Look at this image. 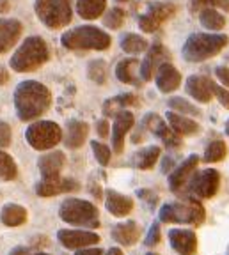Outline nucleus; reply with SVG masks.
<instances>
[{"label": "nucleus", "instance_id": "nucleus-1", "mask_svg": "<svg viewBox=\"0 0 229 255\" xmlns=\"http://www.w3.org/2000/svg\"><path fill=\"white\" fill-rule=\"evenodd\" d=\"M52 103V92L36 80H25L14 91V107L21 121H32L43 116Z\"/></svg>", "mask_w": 229, "mask_h": 255}, {"label": "nucleus", "instance_id": "nucleus-2", "mask_svg": "<svg viewBox=\"0 0 229 255\" xmlns=\"http://www.w3.org/2000/svg\"><path fill=\"white\" fill-rule=\"evenodd\" d=\"M229 43V37L226 34H206L197 32L192 34L183 44V59L187 62H205L212 59L217 53H221Z\"/></svg>", "mask_w": 229, "mask_h": 255}, {"label": "nucleus", "instance_id": "nucleus-3", "mask_svg": "<svg viewBox=\"0 0 229 255\" xmlns=\"http://www.w3.org/2000/svg\"><path fill=\"white\" fill-rule=\"evenodd\" d=\"M48 44L44 43L43 37H27L21 43V46L14 52V55L11 57V68L18 73L36 71L48 60Z\"/></svg>", "mask_w": 229, "mask_h": 255}, {"label": "nucleus", "instance_id": "nucleus-4", "mask_svg": "<svg viewBox=\"0 0 229 255\" xmlns=\"http://www.w3.org/2000/svg\"><path fill=\"white\" fill-rule=\"evenodd\" d=\"M60 43L68 50H98V52H103L110 46L112 39L101 28L84 25V27H76L64 32L60 37Z\"/></svg>", "mask_w": 229, "mask_h": 255}, {"label": "nucleus", "instance_id": "nucleus-5", "mask_svg": "<svg viewBox=\"0 0 229 255\" xmlns=\"http://www.w3.org/2000/svg\"><path fill=\"white\" fill-rule=\"evenodd\" d=\"M206 211L199 200H183V202L164 204L160 207V222L164 223H189L201 225L205 222Z\"/></svg>", "mask_w": 229, "mask_h": 255}, {"label": "nucleus", "instance_id": "nucleus-6", "mask_svg": "<svg viewBox=\"0 0 229 255\" xmlns=\"http://www.w3.org/2000/svg\"><path fill=\"white\" fill-rule=\"evenodd\" d=\"M59 216L62 222L69 225H85V227H98V209L93 202L82 199H66L59 207Z\"/></svg>", "mask_w": 229, "mask_h": 255}, {"label": "nucleus", "instance_id": "nucleus-7", "mask_svg": "<svg viewBox=\"0 0 229 255\" xmlns=\"http://www.w3.org/2000/svg\"><path fill=\"white\" fill-rule=\"evenodd\" d=\"M34 9L48 28H62L71 21V0H36Z\"/></svg>", "mask_w": 229, "mask_h": 255}, {"label": "nucleus", "instance_id": "nucleus-8", "mask_svg": "<svg viewBox=\"0 0 229 255\" xmlns=\"http://www.w3.org/2000/svg\"><path fill=\"white\" fill-rule=\"evenodd\" d=\"M28 145L36 151H46V149L55 147L57 143L62 140V129L57 123L52 121H37L30 124L25 131Z\"/></svg>", "mask_w": 229, "mask_h": 255}, {"label": "nucleus", "instance_id": "nucleus-9", "mask_svg": "<svg viewBox=\"0 0 229 255\" xmlns=\"http://www.w3.org/2000/svg\"><path fill=\"white\" fill-rule=\"evenodd\" d=\"M176 14V5L173 2H155L148 5V11L137 18V23L142 32L153 34L157 32L167 20Z\"/></svg>", "mask_w": 229, "mask_h": 255}, {"label": "nucleus", "instance_id": "nucleus-10", "mask_svg": "<svg viewBox=\"0 0 229 255\" xmlns=\"http://www.w3.org/2000/svg\"><path fill=\"white\" fill-rule=\"evenodd\" d=\"M221 186V174L215 168H208L203 172H194L192 179L189 183L190 193L199 199H212Z\"/></svg>", "mask_w": 229, "mask_h": 255}, {"label": "nucleus", "instance_id": "nucleus-11", "mask_svg": "<svg viewBox=\"0 0 229 255\" xmlns=\"http://www.w3.org/2000/svg\"><path fill=\"white\" fill-rule=\"evenodd\" d=\"M142 126L148 128L149 131L155 133L158 138H162V142L167 147H180L181 145V136L174 131L173 128L167 126V123L162 117H158L157 114H148L146 119L142 121Z\"/></svg>", "mask_w": 229, "mask_h": 255}, {"label": "nucleus", "instance_id": "nucleus-12", "mask_svg": "<svg viewBox=\"0 0 229 255\" xmlns=\"http://www.w3.org/2000/svg\"><path fill=\"white\" fill-rule=\"evenodd\" d=\"M57 239L62 247L69 248V250H78V248L100 243V236L91 231H68V229H64V231L57 232Z\"/></svg>", "mask_w": 229, "mask_h": 255}, {"label": "nucleus", "instance_id": "nucleus-13", "mask_svg": "<svg viewBox=\"0 0 229 255\" xmlns=\"http://www.w3.org/2000/svg\"><path fill=\"white\" fill-rule=\"evenodd\" d=\"M135 124V117H133L132 112L121 110L119 114L114 116V124H112V145L114 151L117 154L123 152L125 149V136L128 135V131Z\"/></svg>", "mask_w": 229, "mask_h": 255}, {"label": "nucleus", "instance_id": "nucleus-14", "mask_svg": "<svg viewBox=\"0 0 229 255\" xmlns=\"http://www.w3.org/2000/svg\"><path fill=\"white\" fill-rule=\"evenodd\" d=\"M197 165H199V158L196 154H190L189 158L176 168V170L171 174L169 177V186L174 193H181V191L185 190L189 186L190 179H192L194 172H196Z\"/></svg>", "mask_w": 229, "mask_h": 255}, {"label": "nucleus", "instance_id": "nucleus-15", "mask_svg": "<svg viewBox=\"0 0 229 255\" xmlns=\"http://www.w3.org/2000/svg\"><path fill=\"white\" fill-rule=\"evenodd\" d=\"M171 247L180 255H194L197 252V236L189 229H173L169 231Z\"/></svg>", "mask_w": 229, "mask_h": 255}, {"label": "nucleus", "instance_id": "nucleus-16", "mask_svg": "<svg viewBox=\"0 0 229 255\" xmlns=\"http://www.w3.org/2000/svg\"><path fill=\"white\" fill-rule=\"evenodd\" d=\"M167 59H169V53H167V50H165L160 43L153 44V46L149 48V52H148V55H146V59L142 60V64H141L142 80H146V82H148V80H151L153 75L157 73V69L160 68L162 64H164Z\"/></svg>", "mask_w": 229, "mask_h": 255}, {"label": "nucleus", "instance_id": "nucleus-17", "mask_svg": "<svg viewBox=\"0 0 229 255\" xmlns=\"http://www.w3.org/2000/svg\"><path fill=\"white\" fill-rule=\"evenodd\" d=\"M78 183L75 179H60V177H53V179H43L37 183L36 193L39 197H53L59 193H66V191H75L78 190Z\"/></svg>", "mask_w": 229, "mask_h": 255}, {"label": "nucleus", "instance_id": "nucleus-18", "mask_svg": "<svg viewBox=\"0 0 229 255\" xmlns=\"http://www.w3.org/2000/svg\"><path fill=\"white\" fill-rule=\"evenodd\" d=\"M185 89H187V92L192 96L194 100L199 101V103H210L212 98H213L212 80L206 78V76H201V75L189 76Z\"/></svg>", "mask_w": 229, "mask_h": 255}, {"label": "nucleus", "instance_id": "nucleus-19", "mask_svg": "<svg viewBox=\"0 0 229 255\" xmlns=\"http://www.w3.org/2000/svg\"><path fill=\"white\" fill-rule=\"evenodd\" d=\"M157 87L160 92H173L180 87L181 84V73L174 68L173 64L169 62H164L160 68L157 69Z\"/></svg>", "mask_w": 229, "mask_h": 255}, {"label": "nucleus", "instance_id": "nucleus-20", "mask_svg": "<svg viewBox=\"0 0 229 255\" xmlns=\"http://www.w3.org/2000/svg\"><path fill=\"white\" fill-rule=\"evenodd\" d=\"M66 163V156L62 151H52L48 154H44L37 161V167L43 175V179H53V177H59L60 170Z\"/></svg>", "mask_w": 229, "mask_h": 255}, {"label": "nucleus", "instance_id": "nucleus-21", "mask_svg": "<svg viewBox=\"0 0 229 255\" xmlns=\"http://www.w3.org/2000/svg\"><path fill=\"white\" fill-rule=\"evenodd\" d=\"M105 207L107 211L114 216H126L132 213L133 209V200L128 195H123V193H117L116 190H107L105 193Z\"/></svg>", "mask_w": 229, "mask_h": 255}, {"label": "nucleus", "instance_id": "nucleus-22", "mask_svg": "<svg viewBox=\"0 0 229 255\" xmlns=\"http://www.w3.org/2000/svg\"><path fill=\"white\" fill-rule=\"evenodd\" d=\"M21 36V23L18 20H0V53L11 50Z\"/></svg>", "mask_w": 229, "mask_h": 255}, {"label": "nucleus", "instance_id": "nucleus-23", "mask_svg": "<svg viewBox=\"0 0 229 255\" xmlns=\"http://www.w3.org/2000/svg\"><path fill=\"white\" fill-rule=\"evenodd\" d=\"M112 238H114V241H117L119 245L132 247V245H135L137 241H139V238H141V227H139L135 222L117 223L116 227L112 229Z\"/></svg>", "mask_w": 229, "mask_h": 255}, {"label": "nucleus", "instance_id": "nucleus-24", "mask_svg": "<svg viewBox=\"0 0 229 255\" xmlns=\"http://www.w3.org/2000/svg\"><path fill=\"white\" fill-rule=\"evenodd\" d=\"M167 123H169V126L173 128L180 136L196 135V133H199V129H201V126H199L196 121L181 116V114H176V112H173V110L167 112Z\"/></svg>", "mask_w": 229, "mask_h": 255}, {"label": "nucleus", "instance_id": "nucleus-25", "mask_svg": "<svg viewBox=\"0 0 229 255\" xmlns=\"http://www.w3.org/2000/svg\"><path fill=\"white\" fill-rule=\"evenodd\" d=\"M89 135V124L84 121L71 119L68 123V135H66V145L69 149H78L82 147V143L85 142Z\"/></svg>", "mask_w": 229, "mask_h": 255}, {"label": "nucleus", "instance_id": "nucleus-26", "mask_svg": "<svg viewBox=\"0 0 229 255\" xmlns=\"http://www.w3.org/2000/svg\"><path fill=\"white\" fill-rule=\"evenodd\" d=\"M0 220L7 227H20L27 222V209L18 204H5L0 211Z\"/></svg>", "mask_w": 229, "mask_h": 255}, {"label": "nucleus", "instance_id": "nucleus-27", "mask_svg": "<svg viewBox=\"0 0 229 255\" xmlns=\"http://www.w3.org/2000/svg\"><path fill=\"white\" fill-rule=\"evenodd\" d=\"M137 103H139L137 96L135 94H130V92H126V94L114 96V98H110V100L105 101L103 114L107 117H109V116H116V114H119L121 110H125L126 107H133V105H137Z\"/></svg>", "mask_w": 229, "mask_h": 255}, {"label": "nucleus", "instance_id": "nucleus-28", "mask_svg": "<svg viewBox=\"0 0 229 255\" xmlns=\"http://www.w3.org/2000/svg\"><path fill=\"white\" fill-rule=\"evenodd\" d=\"M107 0H76V12L84 20H96L103 14Z\"/></svg>", "mask_w": 229, "mask_h": 255}, {"label": "nucleus", "instance_id": "nucleus-29", "mask_svg": "<svg viewBox=\"0 0 229 255\" xmlns=\"http://www.w3.org/2000/svg\"><path fill=\"white\" fill-rule=\"evenodd\" d=\"M139 66V60L137 59H125L121 60L116 66V76L119 82L123 84H132V85H139V78H137L135 68Z\"/></svg>", "mask_w": 229, "mask_h": 255}, {"label": "nucleus", "instance_id": "nucleus-30", "mask_svg": "<svg viewBox=\"0 0 229 255\" xmlns=\"http://www.w3.org/2000/svg\"><path fill=\"white\" fill-rule=\"evenodd\" d=\"M199 21L205 28L208 30H222L226 27V18L219 11H215L213 7H205L199 14Z\"/></svg>", "mask_w": 229, "mask_h": 255}, {"label": "nucleus", "instance_id": "nucleus-31", "mask_svg": "<svg viewBox=\"0 0 229 255\" xmlns=\"http://www.w3.org/2000/svg\"><path fill=\"white\" fill-rule=\"evenodd\" d=\"M158 158H160V147L158 145H149V147L142 149V151H139L135 154V165L141 170H149L158 161Z\"/></svg>", "mask_w": 229, "mask_h": 255}, {"label": "nucleus", "instance_id": "nucleus-32", "mask_svg": "<svg viewBox=\"0 0 229 255\" xmlns=\"http://www.w3.org/2000/svg\"><path fill=\"white\" fill-rule=\"evenodd\" d=\"M18 167L14 163V159L0 149V181H12L16 179Z\"/></svg>", "mask_w": 229, "mask_h": 255}, {"label": "nucleus", "instance_id": "nucleus-33", "mask_svg": "<svg viewBox=\"0 0 229 255\" xmlns=\"http://www.w3.org/2000/svg\"><path fill=\"white\" fill-rule=\"evenodd\" d=\"M226 154H228V145H226V142H222V140H213V142H210V145L205 151V161H208V163H217V161H222V159L226 158Z\"/></svg>", "mask_w": 229, "mask_h": 255}, {"label": "nucleus", "instance_id": "nucleus-34", "mask_svg": "<svg viewBox=\"0 0 229 255\" xmlns=\"http://www.w3.org/2000/svg\"><path fill=\"white\" fill-rule=\"evenodd\" d=\"M121 48H123L126 53H141L148 48V41H146L144 37L137 36V34H126V36L121 39Z\"/></svg>", "mask_w": 229, "mask_h": 255}, {"label": "nucleus", "instance_id": "nucleus-35", "mask_svg": "<svg viewBox=\"0 0 229 255\" xmlns=\"http://www.w3.org/2000/svg\"><path fill=\"white\" fill-rule=\"evenodd\" d=\"M87 75L98 85H103L107 82V62L103 59L91 60L87 66Z\"/></svg>", "mask_w": 229, "mask_h": 255}, {"label": "nucleus", "instance_id": "nucleus-36", "mask_svg": "<svg viewBox=\"0 0 229 255\" xmlns=\"http://www.w3.org/2000/svg\"><path fill=\"white\" fill-rule=\"evenodd\" d=\"M167 105H169L171 110L176 112V114H181V116H201V110L196 105L183 100V98H171L167 101Z\"/></svg>", "mask_w": 229, "mask_h": 255}, {"label": "nucleus", "instance_id": "nucleus-37", "mask_svg": "<svg viewBox=\"0 0 229 255\" xmlns=\"http://www.w3.org/2000/svg\"><path fill=\"white\" fill-rule=\"evenodd\" d=\"M103 23H105V27L112 28V30L121 28V27H123V23H125V11H123V9H119V7L110 9V11L105 14Z\"/></svg>", "mask_w": 229, "mask_h": 255}, {"label": "nucleus", "instance_id": "nucleus-38", "mask_svg": "<svg viewBox=\"0 0 229 255\" xmlns=\"http://www.w3.org/2000/svg\"><path fill=\"white\" fill-rule=\"evenodd\" d=\"M91 147H93V152H94V156H96L98 163H100L101 167H107V165L110 163V156H112L109 145H105V143L94 140V142H91Z\"/></svg>", "mask_w": 229, "mask_h": 255}, {"label": "nucleus", "instance_id": "nucleus-39", "mask_svg": "<svg viewBox=\"0 0 229 255\" xmlns=\"http://www.w3.org/2000/svg\"><path fill=\"white\" fill-rule=\"evenodd\" d=\"M192 9H205V7H219L229 12V0H190Z\"/></svg>", "mask_w": 229, "mask_h": 255}, {"label": "nucleus", "instance_id": "nucleus-40", "mask_svg": "<svg viewBox=\"0 0 229 255\" xmlns=\"http://www.w3.org/2000/svg\"><path fill=\"white\" fill-rule=\"evenodd\" d=\"M212 92H213V96H215V98H217V100L221 101L222 107L228 108V110H229V91H228V89L221 87V85H217L212 80Z\"/></svg>", "mask_w": 229, "mask_h": 255}, {"label": "nucleus", "instance_id": "nucleus-41", "mask_svg": "<svg viewBox=\"0 0 229 255\" xmlns=\"http://www.w3.org/2000/svg\"><path fill=\"white\" fill-rule=\"evenodd\" d=\"M12 138V133H11V126L4 121H0V149L7 147L9 143H11Z\"/></svg>", "mask_w": 229, "mask_h": 255}, {"label": "nucleus", "instance_id": "nucleus-42", "mask_svg": "<svg viewBox=\"0 0 229 255\" xmlns=\"http://www.w3.org/2000/svg\"><path fill=\"white\" fill-rule=\"evenodd\" d=\"M160 238H162L160 225H158V223H153L151 229H149V232H148V236H146V245H148V247L158 245V243H160Z\"/></svg>", "mask_w": 229, "mask_h": 255}, {"label": "nucleus", "instance_id": "nucleus-43", "mask_svg": "<svg viewBox=\"0 0 229 255\" xmlns=\"http://www.w3.org/2000/svg\"><path fill=\"white\" fill-rule=\"evenodd\" d=\"M215 75H217V78L222 82V85L229 89V68L219 66V68H215Z\"/></svg>", "mask_w": 229, "mask_h": 255}, {"label": "nucleus", "instance_id": "nucleus-44", "mask_svg": "<svg viewBox=\"0 0 229 255\" xmlns=\"http://www.w3.org/2000/svg\"><path fill=\"white\" fill-rule=\"evenodd\" d=\"M139 197H144L146 202L151 204V206H155V204H157V195H155L153 191H149V190H141V191H139Z\"/></svg>", "mask_w": 229, "mask_h": 255}, {"label": "nucleus", "instance_id": "nucleus-45", "mask_svg": "<svg viewBox=\"0 0 229 255\" xmlns=\"http://www.w3.org/2000/svg\"><path fill=\"white\" fill-rule=\"evenodd\" d=\"M75 255H103V252H101L100 248H89V247H85V248H78Z\"/></svg>", "mask_w": 229, "mask_h": 255}, {"label": "nucleus", "instance_id": "nucleus-46", "mask_svg": "<svg viewBox=\"0 0 229 255\" xmlns=\"http://www.w3.org/2000/svg\"><path fill=\"white\" fill-rule=\"evenodd\" d=\"M96 128H98V135L100 136H103L105 138V136L109 135V123H107L105 119H101L100 123L96 124Z\"/></svg>", "mask_w": 229, "mask_h": 255}, {"label": "nucleus", "instance_id": "nucleus-47", "mask_svg": "<svg viewBox=\"0 0 229 255\" xmlns=\"http://www.w3.org/2000/svg\"><path fill=\"white\" fill-rule=\"evenodd\" d=\"M7 80H9V73L5 71L2 66H0V85H4V84H7Z\"/></svg>", "mask_w": 229, "mask_h": 255}, {"label": "nucleus", "instance_id": "nucleus-48", "mask_svg": "<svg viewBox=\"0 0 229 255\" xmlns=\"http://www.w3.org/2000/svg\"><path fill=\"white\" fill-rule=\"evenodd\" d=\"M9 255H30L28 254V250L27 248H23V247H16L14 250H11V254Z\"/></svg>", "mask_w": 229, "mask_h": 255}, {"label": "nucleus", "instance_id": "nucleus-49", "mask_svg": "<svg viewBox=\"0 0 229 255\" xmlns=\"http://www.w3.org/2000/svg\"><path fill=\"white\" fill-rule=\"evenodd\" d=\"M9 7H11V5H9L7 0H0V12H5Z\"/></svg>", "mask_w": 229, "mask_h": 255}, {"label": "nucleus", "instance_id": "nucleus-50", "mask_svg": "<svg viewBox=\"0 0 229 255\" xmlns=\"http://www.w3.org/2000/svg\"><path fill=\"white\" fill-rule=\"evenodd\" d=\"M107 255H123V252H121L119 248H110Z\"/></svg>", "mask_w": 229, "mask_h": 255}, {"label": "nucleus", "instance_id": "nucleus-51", "mask_svg": "<svg viewBox=\"0 0 229 255\" xmlns=\"http://www.w3.org/2000/svg\"><path fill=\"white\" fill-rule=\"evenodd\" d=\"M226 133H228V135H229V121H228V123H226Z\"/></svg>", "mask_w": 229, "mask_h": 255}, {"label": "nucleus", "instance_id": "nucleus-52", "mask_svg": "<svg viewBox=\"0 0 229 255\" xmlns=\"http://www.w3.org/2000/svg\"><path fill=\"white\" fill-rule=\"evenodd\" d=\"M146 255H158V254H146Z\"/></svg>", "mask_w": 229, "mask_h": 255}, {"label": "nucleus", "instance_id": "nucleus-53", "mask_svg": "<svg viewBox=\"0 0 229 255\" xmlns=\"http://www.w3.org/2000/svg\"><path fill=\"white\" fill-rule=\"evenodd\" d=\"M36 255H48V254H36Z\"/></svg>", "mask_w": 229, "mask_h": 255}, {"label": "nucleus", "instance_id": "nucleus-54", "mask_svg": "<svg viewBox=\"0 0 229 255\" xmlns=\"http://www.w3.org/2000/svg\"><path fill=\"white\" fill-rule=\"evenodd\" d=\"M228 62H229V55H228Z\"/></svg>", "mask_w": 229, "mask_h": 255}]
</instances>
